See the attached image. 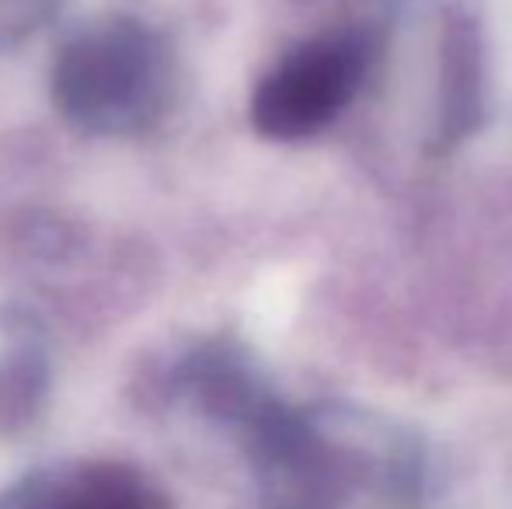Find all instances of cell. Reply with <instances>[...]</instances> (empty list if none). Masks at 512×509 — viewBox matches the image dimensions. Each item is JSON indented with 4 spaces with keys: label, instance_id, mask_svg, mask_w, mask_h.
<instances>
[{
    "label": "cell",
    "instance_id": "1",
    "mask_svg": "<svg viewBox=\"0 0 512 509\" xmlns=\"http://www.w3.org/2000/svg\"><path fill=\"white\" fill-rule=\"evenodd\" d=\"M49 91L63 123L77 133H147L175 98V56L168 39L147 21L105 14L63 39Z\"/></svg>",
    "mask_w": 512,
    "mask_h": 509
},
{
    "label": "cell",
    "instance_id": "2",
    "mask_svg": "<svg viewBox=\"0 0 512 509\" xmlns=\"http://www.w3.org/2000/svg\"><path fill=\"white\" fill-rule=\"evenodd\" d=\"M377 60L366 28L314 35L293 46L251 91V126L276 143L310 140L352 105Z\"/></svg>",
    "mask_w": 512,
    "mask_h": 509
},
{
    "label": "cell",
    "instance_id": "3",
    "mask_svg": "<svg viewBox=\"0 0 512 509\" xmlns=\"http://www.w3.org/2000/svg\"><path fill=\"white\" fill-rule=\"evenodd\" d=\"M0 509H171L143 471L115 461L39 471L14 485Z\"/></svg>",
    "mask_w": 512,
    "mask_h": 509
},
{
    "label": "cell",
    "instance_id": "4",
    "mask_svg": "<svg viewBox=\"0 0 512 509\" xmlns=\"http://www.w3.org/2000/svg\"><path fill=\"white\" fill-rule=\"evenodd\" d=\"M171 381H175V391L185 394L199 412L241 433L276 401L265 377L258 374L255 360L227 339L203 342L189 356H182Z\"/></svg>",
    "mask_w": 512,
    "mask_h": 509
},
{
    "label": "cell",
    "instance_id": "5",
    "mask_svg": "<svg viewBox=\"0 0 512 509\" xmlns=\"http://www.w3.org/2000/svg\"><path fill=\"white\" fill-rule=\"evenodd\" d=\"M485 119V39L471 14L450 11L439 35L432 150H450Z\"/></svg>",
    "mask_w": 512,
    "mask_h": 509
},
{
    "label": "cell",
    "instance_id": "6",
    "mask_svg": "<svg viewBox=\"0 0 512 509\" xmlns=\"http://www.w3.org/2000/svg\"><path fill=\"white\" fill-rule=\"evenodd\" d=\"M49 353L35 335H14L0 349V436L11 440L39 422L49 398Z\"/></svg>",
    "mask_w": 512,
    "mask_h": 509
},
{
    "label": "cell",
    "instance_id": "7",
    "mask_svg": "<svg viewBox=\"0 0 512 509\" xmlns=\"http://www.w3.org/2000/svg\"><path fill=\"white\" fill-rule=\"evenodd\" d=\"M7 4H42V0H7Z\"/></svg>",
    "mask_w": 512,
    "mask_h": 509
}]
</instances>
